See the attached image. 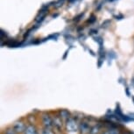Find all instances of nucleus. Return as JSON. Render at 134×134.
I'll use <instances>...</instances> for the list:
<instances>
[{"instance_id":"f257e3e1","label":"nucleus","mask_w":134,"mask_h":134,"mask_svg":"<svg viewBox=\"0 0 134 134\" xmlns=\"http://www.w3.org/2000/svg\"><path fill=\"white\" fill-rule=\"evenodd\" d=\"M66 128L67 130L70 131V132H75L79 129V125H78L77 122L73 118H69L66 122Z\"/></svg>"},{"instance_id":"f03ea898","label":"nucleus","mask_w":134,"mask_h":134,"mask_svg":"<svg viewBox=\"0 0 134 134\" xmlns=\"http://www.w3.org/2000/svg\"><path fill=\"white\" fill-rule=\"evenodd\" d=\"M42 123H43V125H44L45 127L48 128V129H51L53 126H54V121H53L52 118H50L48 115H47V114L43 115V117H42Z\"/></svg>"},{"instance_id":"7ed1b4c3","label":"nucleus","mask_w":134,"mask_h":134,"mask_svg":"<svg viewBox=\"0 0 134 134\" xmlns=\"http://www.w3.org/2000/svg\"><path fill=\"white\" fill-rule=\"evenodd\" d=\"M12 128H13L17 132H23L26 129V125H25L23 122H21V121H18V122L15 123Z\"/></svg>"},{"instance_id":"20e7f679","label":"nucleus","mask_w":134,"mask_h":134,"mask_svg":"<svg viewBox=\"0 0 134 134\" xmlns=\"http://www.w3.org/2000/svg\"><path fill=\"white\" fill-rule=\"evenodd\" d=\"M79 129L81 130V132L85 134V133H88L90 131V125H88V123L86 122H82L81 125H79Z\"/></svg>"},{"instance_id":"39448f33","label":"nucleus","mask_w":134,"mask_h":134,"mask_svg":"<svg viewBox=\"0 0 134 134\" xmlns=\"http://www.w3.org/2000/svg\"><path fill=\"white\" fill-rule=\"evenodd\" d=\"M47 13V9H46L45 11H40V13L39 14V16H37L36 18V21L38 23H40V22H42L43 20H44Z\"/></svg>"},{"instance_id":"423d86ee","label":"nucleus","mask_w":134,"mask_h":134,"mask_svg":"<svg viewBox=\"0 0 134 134\" xmlns=\"http://www.w3.org/2000/svg\"><path fill=\"white\" fill-rule=\"evenodd\" d=\"M25 134H38L37 130L34 126L32 125H29L27 126L26 131H25Z\"/></svg>"},{"instance_id":"0eeeda50","label":"nucleus","mask_w":134,"mask_h":134,"mask_svg":"<svg viewBox=\"0 0 134 134\" xmlns=\"http://www.w3.org/2000/svg\"><path fill=\"white\" fill-rule=\"evenodd\" d=\"M60 118H65V119H69V112L66 110H62L60 111Z\"/></svg>"},{"instance_id":"6e6552de","label":"nucleus","mask_w":134,"mask_h":134,"mask_svg":"<svg viewBox=\"0 0 134 134\" xmlns=\"http://www.w3.org/2000/svg\"><path fill=\"white\" fill-rule=\"evenodd\" d=\"M99 132H100V127L98 125H96L94 127H92L90 131V134H98Z\"/></svg>"},{"instance_id":"1a4fd4ad","label":"nucleus","mask_w":134,"mask_h":134,"mask_svg":"<svg viewBox=\"0 0 134 134\" xmlns=\"http://www.w3.org/2000/svg\"><path fill=\"white\" fill-rule=\"evenodd\" d=\"M53 121H54V125L55 127L60 130V127H62V121H60V118H55V119Z\"/></svg>"},{"instance_id":"9d476101","label":"nucleus","mask_w":134,"mask_h":134,"mask_svg":"<svg viewBox=\"0 0 134 134\" xmlns=\"http://www.w3.org/2000/svg\"><path fill=\"white\" fill-rule=\"evenodd\" d=\"M103 134H119V132L116 129H110V130L105 131Z\"/></svg>"},{"instance_id":"9b49d317","label":"nucleus","mask_w":134,"mask_h":134,"mask_svg":"<svg viewBox=\"0 0 134 134\" xmlns=\"http://www.w3.org/2000/svg\"><path fill=\"white\" fill-rule=\"evenodd\" d=\"M40 134H54V132L51 131V129L45 127L44 129H42V130L40 131Z\"/></svg>"},{"instance_id":"f8f14e48","label":"nucleus","mask_w":134,"mask_h":134,"mask_svg":"<svg viewBox=\"0 0 134 134\" xmlns=\"http://www.w3.org/2000/svg\"><path fill=\"white\" fill-rule=\"evenodd\" d=\"M17 133L18 132L14 130L13 128L8 129V130H6V131H5V134H17Z\"/></svg>"},{"instance_id":"ddd939ff","label":"nucleus","mask_w":134,"mask_h":134,"mask_svg":"<svg viewBox=\"0 0 134 134\" xmlns=\"http://www.w3.org/2000/svg\"><path fill=\"white\" fill-rule=\"evenodd\" d=\"M110 20H106V21H104L102 24V27H104V28H106V27H108V25H110Z\"/></svg>"},{"instance_id":"4468645a","label":"nucleus","mask_w":134,"mask_h":134,"mask_svg":"<svg viewBox=\"0 0 134 134\" xmlns=\"http://www.w3.org/2000/svg\"><path fill=\"white\" fill-rule=\"evenodd\" d=\"M96 20H97V19H96V17L94 16V15H92V16L90 17V19H88V22H90V23H94Z\"/></svg>"},{"instance_id":"2eb2a0df","label":"nucleus","mask_w":134,"mask_h":134,"mask_svg":"<svg viewBox=\"0 0 134 134\" xmlns=\"http://www.w3.org/2000/svg\"><path fill=\"white\" fill-rule=\"evenodd\" d=\"M63 3H64V0H60L59 2L56 4V5H55V7H60V6H62Z\"/></svg>"},{"instance_id":"dca6fc26","label":"nucleus","mask_w":134,"mask_h":134,"mask_svg":"<svg viewBox=\"0 0 134 134\" xmlns=\"http://www.w3.org/2000/svg\"><path fill=\"white\" fill-rule=\"evenodd\" d=\"M96 40H97V41L99 43V44L101 45V46H102V44H103V40H102V39H101V38H96Z\"/></svg>"},{"instance_id":"f3484780","label":"nucleus","mask_w":134,"mask_h":134,"mask_svg":"<svg viewBox=\"0 0 134 134\" xmlns=\"http://www.w3.org/2000/svg\"><path fill=\"white\" fill-rule=\"evenodd\" d=\"M97 30H90V34H97Z\"/></svg>"},{"instance_id":"a211bd4d","label":"nucleus","mask_w":134,"mask_h":134,"mask_svg":"<svg viewBox=\"0 0 134 134\" xmlns=\"http://www.w3.org/2000/svg\"><path fill=\"white\" fill-rule=\"evenodd\" d=\"M115 18H116L117 19H123L124 16H123V15H118V16H116Z\"/></svg>"},{"instance_id":"6ab92c4d","label":"nucleus","mask_w":134,"mask_h":134,"mask_svg":"<svg viewBox=\"0 0 134 134\" xmlns=\"http://www.w3.org/2000/svg\"><path fill=\"white\" fill-rule=\"evenodd\" d=\"M69 2H71V3H73V2L75 1V0H69Z\"/></svg>"},{"instance_id":"aec40b11","label":"nucleus","mask_w":134,"mask_h":134,"mask_svg":"<svg viewBox=\"0 0 134 134\" xmlns=\"http://www.w3.org/2000/svg\"><path fill=\"white\" fill-rule=\"evenodd\" d=\"M110 1H114V0H110Z\"/></svg>"}]
</instances>
